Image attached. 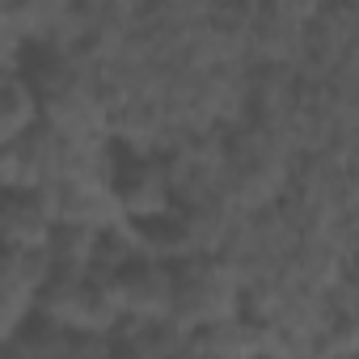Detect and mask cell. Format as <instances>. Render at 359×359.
<instances>
[{"label": "cell", "mask_w": 359, "mask_h": 359, "mask_svg": "<svg viewBox=\"0 0 359 359\" xmlns=\"http://www.w3.org/2000/svg\"><path fill=\"white\" fill-rule=\"evenodd\" d=\"M245 313V279L220 254H195L173 266V304L169 321L187 334L233 321Z\"/></svg>", "instance_id": "6da1fadb"}, {"label": "cell", "mask_w": 359, "mask_h": 359, "mask_svg": "<svg viewBox=\"0 0 359 359\" xmlns=\"http://www.w3.org/2000/svg\"><path fill=\"white\" fill-rule=\"evenodd\" d=\"M34 313L68 325L72 334H114L123 325V309L114 296V275L85 271V275H51L34 296Z\"/></svg>", "instance_id": "7a4b0ae2"}, {"label": "cell", "mask_w": 359, "mask_h": 359, "mask_svg": "<svg viewBox=\"0 0 359 359\" xmlns=\"http://www.w3.org/2000/svg\"><path fill=\"white\" fill-rule=\"evenodd\" d=\"M110 195H114L118 220L131 224V229L152 224V220L177 212L173 182H169V165L156 161V156H144V152H131V156H118L114 161Z\"/></svg>", "instance_id": "3957f363"}, {"label": "cell", "mask_w": 359, "mask_h": 359, "mask_svg": "<svg viewBox=\"0 0 359 359\" xmlns=\"http://www.w3.org/2000/svg\"><path fill=\"white\" fill-rule=\"evenodd\" d=\"M114 296L123 321H165L173 304V266L152 258H131L114 271Z\"/></svg>", "instance_id": "277c9868"}, {"label": "cell", "mask_w": 359, "mask_h": 359, "mask_svg": "<svg viewBox=\"0 0 359 359\" xmlns=\"http://www.w3.org/2000/svg\"><path fill=\"white\" fill-rule=\"evenodd\" d=\"M51 216L43 212L39 195H0V254L18 250H47Z\"/></svg>", "instance_id": "5b68a950"}, {"label": "cell", "mask_w": 359, "mask_h": 359, "mask_svg": "<svg viewBox=\"0 0 359 359\" xmlns=\"http://www.w3.org/2000/svg\"><path fill=\"white\" fill-rule=\"evenodd\" d=\"M39 123H43V93L34 89V81L22 76V68L0 72V148L18 144Z\"/></svg>", "instance_id": "8992f818"}, {"label": "cell", "mask_w": 359, "mask_h": 359, "mask_svg": "<svg viewBox=\"0 0 359 359\" xmlns=\"http://www.w3.org/2000/svg\"><path fill=\"white\" fill-rule=\"evenodd\" d=\"M97 241H102V229L55 224L51 237H47L51 275H85V271H97Z\"/></svg>", "instance_id": "52a82bcc"}, {"label": "cell", "mask_w": 359, "mask_h": 359, "mask_svg": "<svg viewBox=\"0 0 359 359\" xmlns=\"http://www.w3.org/2000/svg\"><path fill=\"white\" fill-rule=\"evenodd\" d=\"M68 342H72V330L51 321V317H43V313H30L26 325L13 338V346L26 359H68Z\"/></svg>", "instance_id": "ba28073f"}, {"label": "cell", "mask_w": 359, "mask_h": 359, "mask_svg": "<svg viewBox=\"0 0 359 359\" xmlns=\"http://www.w3.org/2000/svg\"><path fill=\"white\" fill-rule=\"evenodd\" d=\"M30 313H34V296L22 292L5 271H0V346H9L18 338V330L26 325Z\"/></svg>", "instance_id": "9c48e42d"}, {"label": "cell", "mask_w": 359, "mask_h": 359, "mask_svg": "<svg viewBox=\"0 0 359 359\" xmlns=\"http://www.w3.org/2000/svg\"><path fill=\"white\" fill-rule=\"evenodd\" d=\"M110 359H152V355H144L140 346H131V342H118V338H114V351H110Z\"/></svg>", "instance_id": "30bf717a"}, {"label": "cell", "mask_w": 359, "mask_h": 359, "mask_svg": "<svg viewBox=\"0 0 359 359\" xmlns=\"http://www.w3.org/2000/svg\"><path fill=\"white\" fill-rule=\"evenodd\" d=\"M0 359H26V355H22L13 342H9V346H0Z\"/></svg>", "instance_id": "8fae6325"}, {"label": "cell", "mask_w": 359, "mask_h": 359, "mask_svg": "<svg viewBox=\"0 0 359 359\" xmlns=\"http://www.w3.org/2000/svg\"><path fill=\"white\" fill-rule=\"evenodd\" d=\"M338 359H359V355H338Z\"/></svg>", "instance_id": "7c38bea8"}]
</instances>
